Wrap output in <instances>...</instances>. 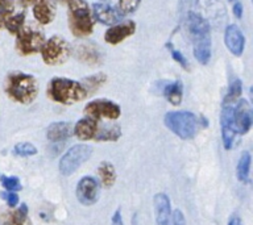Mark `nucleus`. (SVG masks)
Returning <instances> with one entry per match:
<instances>
[{"instance_id":"obj_1","label":"nucleus","mask_w":253,"mask_h":225,"mask_svg":"<svg viewBox=\"0 0 253 225\" xmlns=\"http://www.w3.org/2000/svg\"><path fill=\"white\" fill-rule=\"evenodd\" d=\"M186 24L193 42L194 57L202 65H207L211 59V29L209 21L197 12H189Z\"/></svg>"},{"instance_id":"obj_2","label":"nucleus","mask_w":253,"mask_h":225,"mask_svg":"<svg viewBox=\"0 0 253 225\" xmlns=\"http://www.w3.org/2000/svg\"><path fill=\"white\" fill-rule=\"evenodd\" d=\"M39 90V82L33 75L23 71H11L5 76L4 91L15 103L23 106L31 104L37 98Z\"/></svg>"},{"instance_id":"obj_3","label":"nucleus","mask_w":253,"mask_h":225,"mask_svg":"<svg viewBox=\"0 0 253 225\" xmlns=\"http://www.w3.org/2000/svg\"><path fill=\"white\" fill-rule=\"evenodd\" d=\"M47 98L51 102L62 106H71L84 100L88 96L82 82L70 78H53L49 80L46 88Z\"/></svg>"},{"instance_id":"obj_4","label":"nucleus","mask_w":253,"mask_h":225,"mask_svg":"<svg viewBox=\"0 0 253 225\" xmlns=\"http://www.w3.org/2000/svg\"><path fill=\"white\" fill-rule=\"evenodd\" d=\"M69 28L75 37L84 38L94 32L95 19L86 0H69Z\"/></svg>"},{"instance_id":"obj_5","label":"nucleus","mask_w":253,"mask_h":225,"mask_svg":"<svg viewBox=\"0 0 253 225\" xmlns=\"http://www.w3.org/2000/svg\"><path fill=\"white\" fill-rule=\"evenodd\" d=\"M166 128L182 140H191L201 129V118L190 111H173L168 112L164 118Z\"/></svg>"},{"instance_id":"obj_6","label":"nucleus","mask_w":253,"mask_h":225,"mask_svg":"<svg viewBox=\"0 0 253 225\" xmlns=\"http://www.w3.org/2000/svg\"><path fill=\"white\" fill-rule=\"evenodd\" d=\"M71 46L66 38L62 36H51L50 38L45 39L41 47V58L47 66H61L71 55Z\"/></svg>"},{"instance_id":"obj_7","label":"nucleus","mask_w":253,"mask_h":225,"mask_svg":"<svg viewBox=\"0 0 253 225\" xmlns=\"http://www.w3.org/2000/svg\"><path fill=\"white\" fill-rule=\"evenodd\" d=\"M92 154V148L86 144L71 146L66 153L59 159V171L62 175H71L74 174L86 161H88Z\"/></svg>"},{"instance_id":"obj_8","label":"nucleus","mask_w":253,"mask_h":225,"mask_svg":"<svg viewBox=\"0 0 253 225\" xmlns=\"http://www.w3.org/2000/svg\"><path fill=\"white\" fill-rule=\"evenodd\" d=\"M16 36V51L23 57L33 55L40 53L43 42L45 36L39 29H33L31 27H24Z\"/></svg>"},{"instance_id":"obj_9","label":"nucleus","mask_w":253,"mask_h":225,"mask_svg":"<svg viewBox=\"0 0 253 225\" xmlns=\"http://www.w3.org/2000/svg\"><path fill=\"white\" fill-rule=\"evenodd\" d=\"M83 112L95 120H118L122 114V108L118 103L108 99H95L84 106Z\"/></svg>"},{"instance_id":"obj_10","label":"nucleus","mask_w":253,"mask_h":225,"mask_svg":"<svg viewBox=\"0 0 253 225\" xmlns=\"http://www.w3.org/2000/svg\"><path fill=\"white\" fill-rule=\"evenodd\" d=\"M232 126L236 134L248 133L252 128V110L244 99H240L233 104Z\"/></svg>"},{"instance_id":"obj_11","label":"nucleus","mask_w":253,"mask_h":225,"mask_svg":"<svg viewBox=\"0 0 253 225\" xmlns=\"http://www.w3.org/2000/svg\"><path fill=\"white\" fill-rule=\"evenodd\" d=\"M92 16L95 21H99L104 25H114L119 23L123 15L119 11L118 5L112 3V0H98L92 5Z\"/></svg>"},{"instance_id":"obj_12","label":"nucleus","mask_w":253,"mask_h":225,"mask_svg":"<svg viewBox=\"0 0 253 225\" xmlns=\"http://www.w3.org/2000/svg\"><path fill=\"white\" fill-rule=\"evenodd\" d=\"M77 197L81 204L92 205L99 200L100 195V185L94 177H83L77 185L75 189Z\"/></svg>"},{"instance_id":"obj_13","label":"nucleus","mask_w":253,"mask_h":225,"mask_svg":"<svg viewBox=\"0 0 253 225\" xmlns=\"http://www.w3.org/2000/svg\"><path fill=\"white\" fill-rule=\"evenodd\" d=\"M136 28H137L136 23L132 21V20L116 23L107 29L103 38L110 45H119L123 41H126V38H129L130 36H133L134 32H136Z\"/></svg>"},{"instance_id":"obj_14","label":"nucleus","mask_w":253,"mask_h":225,"mask_svg":"<svg viewBox=\"0 0 253 225\" xmlns=\"http://www.w3.org/2000/svg\"><path fill=\"white\" fill-rule=\"evenodd\" d=\"M235 104V103H233ZM233 104H225L223 103L220 113V128H221V138H223V145L227 150L232 149L235 144V138L237 134L235 133L232 126V114H233Z\"/></svg>"},{"instance_id":"obj_15","label":"nucleus","mask_w":253,"mask_h":225,"mask_svg":"<svg viewBox=\"0 0 253 225\" xmlns=\"http://www.w3.org/2000/svg\"><path fill=\"white\" fill-rule=\"evenodd\" d=\"M224 42L227 49L231 51V54L240 57L244 53L245 37L240 28L235 25V24H231V25L225 28Z\"/></svg>"},{"instance_id":"obj_16","label":"nucleus","mask_w":253,"mask_h":225,"mask_svg":"<svg viewBox=\"0 0 253 225\" xmlns=\"http://www.w3.org/2000/svg\"><path fill=\"white\" fill-rule=\"evenodd\" d=\"M57 0H35L33 16L41 25H49L55 19Z\"/></svg>"},{"instance_id":"obj_17","label":"nucleus","mask_w":253,"mask_h":225,"mask_svg":"<svg viewBox=\"0 0 253 225\" xmlns=\"http://www.w3.org/2000/svg\"><path fill=\"white\" fill-rule=\"evenodd\" d=\"M98 120H95L90 116H84V117L77 121V124L74 125V129H73V133L81 141H90V140H95V136L98 133Z\"/></svg>"},{"instance_id":"obj_18","label":"nucleus","mask_w":253,"mask_h":225,"mask_svg":"<svg viewBox=\"0 0 253 225\" xmlns=\"http://www.w3.org/2000/svg\"><path fill=\"white\" fill-rule=\"evenodd\" d=\"M154 212H156V224L169 225L171 216V204L166 193H157L154 196Z\"/></svg>"},{"instance_id":"obj_19","label":"nucleus","mask_w":253,"mask_h":225,"mask_svg":"<svg viewBox=\"0 0 253 225\" xmlns=\"http://www.w3.org/2000/svg\"><path fill=\"white\" fill-rule=\"evenodd\" d=\"M75 54L81 62L87 65H99L103 61L102 50L92 43H81L75 49Z\"/></svg>"},{"instance_id":"obj_20","label":"nucleus","mask_w":253,"mask_h":225,"mask_svg":"<svg viewBox=\"0 0 253 225\" xmlns=\"http://www.w3.org/2000/svg\"><path fill=\"white\" fill-rule=\"evenodd\" d=\"M0 225H33L28 216L27 204H21L15 211H5L0 215Z\"/></svg>"},{"instance_id":"obj_21","label":"nucleus","mask_w":253,"mask_h":225,"mask_svg":"<svg viewBox=\"0 0 253 225\" xmlns=\"http://www.w3.org/2000/svg\"><path fill=\"white\" fill-rule=\"evenodd\" d=\"M73 134V125L67 121L53 122L47 126L46 137L51 142H62L66 141Z\"/></svg>"},{"instance_id":"obj_22","label":"nucleus","mask_w":253,"mask_h":225,"mask_svg":"<svg viewBox=\"0 0 253 225\" xmlns=\"http://www.w3.org/2000/svg\"><path fill=\"white\" fill-rule=\"evenodd\" d=\"M164 98L173 106H179L183 98V84L181 80H174V82L168 83L164 90H162Z\"/></svg>"},{"instance_id":"obj_23","label":"nucleus","mask_w":253,"mask_h":225,"mask_svg":"<svg viewBox=\"0 0 253 225\" xmlns=\"http://www.w3.org/2000/svg\"><path fill=\"white\" fill-rule=\"evenodd\" d=\"M98 174L103 186L112 187L116 182V171L111 162H102L98 167Z\"/></svg>"},{"instance_id":"obj_24","label":"nucleus","mask_w":253,"mask_h":225,"mask_svg":"<svg viewBox=\"0 0 253 225\" xmlns=\"http://www.w3.org/2000/svg\"><path fill=\"white\" fill-rule=\"evenodd\" d=\"M241 94H243V83H241L240 79L233 76L231 79V82H229L228 90H227V94H225L223 103H225V104H233V103H236L239 100Z\"/></svg>"},{"instance_id":"obj_25","label":"nucleus","mask_w":253,"mask_h":225,"mask_svg":"<svg viewBox=\"0 0 253 225\" xmlns=\"http://www.w3.org/2000/svg\"><path fill=\"white\" fill-rule=\"evenodd\" d=\"M25 27V12L19 13H12L4 23V28L7 29L11 35H17L20 29Z\"/></svg>"},{"instance_id":"obj_26","label":"nucleus","mask_w":253,"mask_h":225,"mask_svg":"<svg viewBox=\"0 0 253 225\" xmlns=\"http://www.w3.org/2000/svg\"><path fill=\"white\" fill-rule=\"evenodd\" d=\"M107 82V75L103 74V73H99V74L91 75V76H87L82 80V84L86 88L87 94L91 95L96 92V91L100 88V87Z\"/></svg>"},{"instance_id":"obj_27","label":"nucleus","mask_w":253,"mask_h":225,"mask_svg":"<svg viewBox=\"0 0 253 225\" xmlns=\"http://www.w3.org/2000/svg\"><path fill=\"white\" fill-rule=\"evenodd\" d=\"M251 163H252V157L248 151H244L243 155L239 159L236 167V175L237 179L240 182H247L249 175V170H251Z\"/></svg>"},{"instance_id":"obj_28","label":"nucleus","mask_w":253,"mask_h":225,"mask_svg":"<svg viewBox=\"0 0 253 225\" xmlns=\"http://www.w3.org/2000/svg\"><path fill=\"white\" fill-rule=\"evenodd\" d=\"M122 136V129L119 125H111L108 128L99 129L95 140L96 141H118Z\"/></svg>"},{"instance_id":"obj_29","label":"nucleus","mask_w":253,"mask_h":225,"mask_svg":"<svg viewBox=\"0 0 253 225\" xmlns=\"http://www.w3.org/2000/svg\"><path fill=\"white\" fill-rule=\"evenodd\" d=\"M15 11V0H0V29L4 27L5 20Z\"/></svg>"},{"instance_id":"obj_30","label":"nucleus","mask_w":253,"mask_h":225,"mask_svg":"<svg viewBox=\"0 0 253 225\" xmlns=\"http://www.w3.org/2000/svg\"><path fill=\"white\" fill-rule=\"evenodd\" d=\"M13 153L19 157H32L37 154V148L31 142H19L13 148Z\"/></svg>"},{"instance_id":"obj_31","label":"nucleus","mask_w":253,"mask_h":225,"mask_svg":"<svg viewBox=\"0 0 253 225\" xmlns=\"http://www.w3.org/2000/svg\"><path fill=\"white\" fill-rule=\"evenodd\" d=\"M140 4H141V0H118V8L123 16L130 15L137 11Z\"/></svg>"},{"instance_id":"obj_32","label":"nucleus","mask_w":253,"mask_h":225,"mask_svg":"<svg viewBox=\"0 0 253 225\" xmlns=\"http://www.w3.org/2000/svg\"><path fill=\"white\" fill-rule=\"evenodd\" d=\"M0 182H1L4 188L8 189V191H12V192H17V191L23 188V186L20 185L19 178L16 177H5V175H1Z\"/></svg>"},{"instance_id":"obj_33","label":"nucleus","mask_w":253,"mask_h":225,"mask_svg":"<svg viewBox=\"0 0 253 225\" xmlns=\"http://www.w3.org/2000/svg\"><path fill=\"white\" fill-rule=\"evenodd\" d=\"M166 47L169 49L170 54H171V57H173L174 61H175V62H177L178 65H179V66L183 67L185 70H189V69H190L189 61H187V58H186L185 55L182 54V53L179 50H177V49H175V47H174L173 45H171V43H169V42L166 43Z\"/></svg>"},{"instance_id":"obj_34","label":"nucleus","mask_w":253,"mask_h":225,"mask_svg":"<svg viewBox=\"0 0 253 225\" xmlns=\"http://www.w3.org/2000/svg\"><path fill=\"white\" fill-rule=\"evenodd\" d=\"M0 196L7 200L8 205L11 208H15L16 205L19 204V195L16 192H12V191H9V192H0Z\"/></svg>"},{"instance_id":"obj_35","label":"nucleus","mask_w":253,"mask_h":225,"mask_svg":"<svg viewBox=\"0 0 253 225\" xmlns=\"http://www.w3.org/2000/svg\"><path fill=\"white\" fill-rule=\"evenodd\" d=\"M171 223L173 225H186V220L185 216H183V213L179 211V209H175L173 213H171Z\"/></svg>"},{"instance_id":"obj_36","label":"nucleus","mask_w":253,"mask_h":225,"mask_svg":"<svg viewBox=\"0 0 253 225\" xmlns=\"http://www.w3.org/2000/svg\"><path fill=\"white\" fill-rule=\"evenodd\" d=\"M232 12H233V15H235V17L241 19V17H243V13H244L243 4H241L240 1H235V4H233V7H232Z\"/></svg>"},{"instance_id":"obj_37","label":"nucleus","mask_w":253,"mask_h":225,"mask_svg":"<svg viewBox=\"0 0 253 225\" xmlns=\"http://www.w3.org/2000/svg\"><path fill=\"white\" fill-rule=\"evenodd\" d=\"M112 225H124L120 209H118V211L114 213V216H112Z\"/></svg>"},{"instance_id":"obj_38","label":"nucleus","mask_w":253,"mask_h":225,"mask_svg":"<svg viewBox=\"0 0 253 225\" xmlns=\"http://www.w3.org/2000/svg\"><path fill=\"white\" fill-rule=\"evenodd\" d=\"M228 225H243V223H241L240 217L232 216V217H231V220H229Z\"/></svg>"},{"instance_id":"obj_39","label":"nucleus","mask_w":253,"mask_h":225,"mask_svg":"<svg viewBox=\"0 0 253 225\" xmlns=\"http://www.w3.org/2000/svg\"><path fill=\"white\" fill-rule=\"evenodd\" d=\"M21 5H29V4H33L35 0H19Z\"/></svg>"},{"instance_id":"obj_40","label":"nucleus","mask_w":253,"mask_h":225,"mask_svg":"<svg viewBox=\"0 0 253 225\" xmlns=\"http://www.w3.org/2000/svg\"><path fill=\"white\" fill-rule=\"evenodd\" d=\"M59 1H62V3H67L69 0H59Z\"/></svg>"},{"instance_id":"obj_41","label":"nucleus","mask_w":253,"mask_h":225,"mask_svg":"<svg viewBox=\"0 0 253 225\" xmlns=\"http://www.w3.org/2000/svg\"><path fill=\"white\" fill-rule=\"evenodd\" d=\"M229 1H236V0H229Z\"/></svg>"}]
</instances>
